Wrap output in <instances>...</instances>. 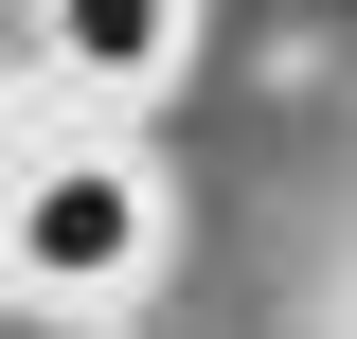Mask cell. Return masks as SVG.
Wrapping results in <instances>:
<instances>
[{"label":"cell","instance_id":"cell-1","mask_svg":"<svg viewBox=\"0 0 357 339\" xmlns=\"http://www.w3.org/2000/svg\"><path fill=\"white\" fill-rule=\"evenodd\" d=\"M143 250H161V197H143V161H107V143H89V161H36L18 214H0V268L36 303H107Z\"/></svg>","mask_w":357,"mask_h":339},{"label":"cell","instance_id":"cell-2","mask_svg":"<svg viewBox=\"0 0 357 339\" xmlns=\"http://www.w3.org/2000/svg\"><path fill=\"white\" fill-rule=\"evenodd\" d=\"M36 36H54V72L143 89V72H178V0H36Z\"/></svg>","mask_w":357,"mask_h":339}]
</instances>
